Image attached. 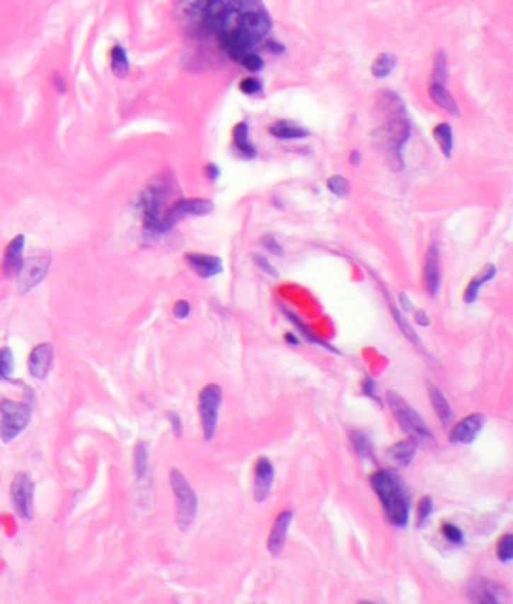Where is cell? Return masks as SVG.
<instances>
[{
  "label": "cell",
  "mask_w": 513,
  "mask_h": 604,
  "mask_svg": "<svg viewBox=\"0 0 513 604\" xmlns=\"http://www.w3.org/2000/svg\"><path fill=\"white\" fill-rule=\"evenodd\" d=\"M292 518H294V513L289 511V509H286V511L277 515L276 522H274L268 537V542H267L268 552L272 556H279L282 553L286 544V538H288V532L292 523Z\"/></svg>",
  "instance_id": "18"
},
{
  "label": "cell",
  "mask_w": 513,
  "mask_h": 604,
  "mask_svg": "<svg viewBox=\"0 0 513 604\" xmlns=\"http://www.w3.org/2000/svg\"><path fill=\"white\" fill-rule=\"evenodd\" d=\"M268 132L271 136L277 137V139H283V140H292V139H304L307 137L310 133L307 132L306 128L298 127L289 121H279L276 124H272Z\"/></svg>",
  "instance_id": "26"
},
{
  "label": "cell",
  "mask_w": 513,
  "mask_h": 604,
  "mask_svg": "<svg viewBox=\"0 0 513 604\" xmlns=\"http://www.w3.org/2000/svg\"><path fill=\"white\" fill-rule=\"evenodd\" d=\"M185 261L197 276L204 279H209L223 273V263L219 256L192 252L185 255Z\"/></svg>",
  "instance_id": "20"
},
{
  "label": "cell",
  "mask_w": 513,
  "mask_h": 604,
  "mask_svg": "<svg viewBox=\"0 0 513 604\" xmlns=\"http://www.w3.org/2000/svg\"><path fill=\"white\" fill-rule=\"evenodd\" d=\"M468 597L474 603L497 604L509 598L506 588L488 579H474L468 585Z\"/></svg>",
  "instance_id": "13"
},
{
  "label": "cell",
  "mask_w": 513,
  "mask_h": 604,
  "mask_svg": "<svg viewBox=\"0 0 513 604\" xmlns=\"http://www.w3.org/2000/svg\"><path fill=\"white\" fill-rule=\"evenodd\" d=\"M399 300H400V306H402V311H405V312H411V311H414V307H413V303L410 302V297L405 292H400L399 294Z\"/></svg>",
  "instance_id": "47"
},
{
  "label": "cell",
  "mask_w": 513,
  "mask_h": 604,
  "mask_svg": "<svg viewBox=\"0 0 513 604\" xmlns=\"http://www.w3.org/2000/svg\"><path fill=\"white\" fill-rule=\"evenodd\" d=\"M327 188L330 193L338 198H347L351 193L350 181L342 175H333L327 180Z\"/></svg>",
  "instance_id": "33"
},
{
  "label": "cell",
  "mask_w": 513,
  "mask_h": 604,
  "mask_svg": "<svg viewBox=\"0 0 513 604\" xmlns=\"http://www.w3.org/2000/svg\"><path fill=\"white\" fill-rule=\"evenodd\" d=\"M427 392H429V399L432 402V407L437 413L438 419L443 422L444 426H449L453 422V410L449 404V401L446 399L444 394L438 390L434 384L427 386Z\"/></svg>",
  "instance_id": "24"
},
{
  "label": "cell",
  "mask_w": 513,
  "mask_h": 604,
  "mask_svg": "<svg viewBox=\"0 0 513 604\" xmlns=\"http://www.w3.org/2000/svg\"><path fill=\"white\" fill-rule=\"evenodd\" d=\"M253 261H255V264L258 266V268L264 271L265 275H268V276H271V278H274V279H277V278H279V271L271 266V263L268 261V259H267L265 256L255 255V256H253Z\"/></svg>",
  "instance_id": "41"
},
{
  "label": "cell",
  "mask_w": 513,
  "mask_h": 604,
  "mask_svg": "<svg viewBox=\"0 0 513 604\" xmlns=\"http://www.w3.org/2000/svg\"><path fill=\"white\" fill-rule=\"evenodd\" d=\"M398 64V57L393 53H381L375 57V61L372 64V74L376 79H386L388 77L393 69L396 68Z\"/></svg>",
  "instance_id": "28"
},
{
  "label": "cell",
  "mask_w": 513,
  "mask_h": 604,
  "mask_svg": "<svg viewBox=\"0 0 513 604\" xmlns=\"http://www.w3.org/2000/svg\"><path fill=\"white\" fill-rule=\"evenodd\" d=\"M205 175L209 181H216L220 176V169L216 164H208L205 168Z\"/></svg>",
  "instance_id": "46"
},
{
  "label": "cell",
  "mask_w": 513,
  "mask_h": 604,
  "mask_svg": "<svg viewBox=\"0 0 513 604\" xmlns=\"http://www.w3.org/2000/svg\"><path fill=\"white\" fill-rule=\"evenodd\" d=\"M274 482V466L267 457H260L255 467V482H253V494L255 501L262 503L267 501Z\"/></svg>",
  "instance_id": "16"
},
{
  "label": "cell",
  "mask_w": 513,
  "mask_h": 604,
  "mask_svg": "<svg viewBox=\"0 0 513 604\" xmlns=\"http://www.w3.org/2000/svg\"><path fill=\"white\" fill-rule=\"evenodd\" d=\"M270 47H271V52H274V53H277V55H280V53H283L284 52V47L283 45H280V44H277V42H270Z\"/></svg>",
  "instance_id": "51"
},
{
  "label": "cell",
  "mask_w": 513,
  "mask_h": 604,
  "mask_svg": "<svg viewBox=\"0 0 513 604\" xmlns=\"http://www.w3.org/2000/svg\"><path fill=\"white\" fill-rule=\"evenodd\" d=\"M434 137L437 140V144H438L441 152H443L447 159H450L451 157V152H453V147H455V145H453L451 127L449 124H446V122L438 124L434 128Z\"/></svg>",
  "instance_id": "29"
},
{
  "label": "cell",
  "mask_w": 513,
  "mask_h": 604,
  "mask_svg": "<svg viewBox=\"0 0 513 604\" xmlns=\"http://www.w3.org/2000/svg\"><path fill=\"white\" fill-rule=\"evenodd\" d=\"M149 470V452L145 443H137L134 448V473L139 482L148 477Z\"/></svg>",
  "instance_id": "30"
},
{
  "label": "cell",
  "mask_w": 513,
  "mask_h": 604,
  "mask_svg": "<svg viewBox=\"0 0 513 604\" xmlns=\"http://www.w3.org/2000/svg\"><path fill=\"white\" fill-rule=\"evenodd\" d=\"M190 312H192V307H190V303L187 300H178L173 306V315L178 319H185L188 318Z\"/></svg>",
  "instance_id": "44"
},
{
  "label": "cell",
  "mask_w": 513,
  "mask_h": 604,
  "mask_svg": "<svg viewBox=\"0 0 513 604\" xmlns=\"http://www.w3.org/2000/svg\"><path fill=\"white\" fill-rule=\"evenodd\" d=\"M262 244H264V247L267 249V251L270 252V253H274V255H277V256H282L283 255V249H282V246L279 244V241L274 239V237H271V235H265L264 237V240H262Z\"/></svg>",
  "instance_id": "43"
},
{
  "label": "cell",
  "mask_w": 513,
  "mask_h": 604,
  "mask_svg": "<svg viewBox=\"0 0 513 604\" xmlns=\"http://www.w3.org/2000/svg\"><path fill=\"white\" fill-rule=\"evenodd\" d=\"M351 442L355 449V452L359 454L364 460H372L374 458V448L371 440L367 439V435L360 431L351 433Z\"/></svg>",
  "instance_id": "32"
},
{
  "label": "cell",
  "mask_w": 513,
  "mask_h": 604,
  "mask_svg": "<svg viewBox=\"0 0 513 604\" xmlns=\"http://www.w3.org/2000/svg\"><path fill=\"white\" fill-rule=\"evenodd\" d=\"M172 187L166 178H158L151 183L145 192L142 193L139 200V211L143 222V231L149 237H161L163 234V219L166 215V204L171 198Z\"/></svg>",
  "instance_id": "3"
},
{
  "label": "cell",
  "mask_w": 513,
  "mask_h": 604,
  "mask_svg": "<svg viewBox=\"0 0 513 604\" xmlns=\"http://www.w3.org/2000/svg\"><path fill=\"white\" fill-rule=\"evenodd\" d=\"M497 558L503 564H509L513 559V535L506 534L500 538L497 544Z\"/></svg>",
  "instance_id": "36"
},
{
  "label": "cell",
  "mask_w": 513,
  "mask_h": 604,
  "mask_svg": "<svg viewBox=\"0 0 513 604\" xmlns=\"http://www.w3.org/2000/svg\"><path fill=\"white\" fill-rule=\"evenodd\" d=\"M387 402L391 414L400 425V428L410 435V439L425 448H434L437 445L435 437L432 431L427 428L423 418L399 394L388 390Z\"/></svg>",
  "instance_id": "4"
},
{
  "label": "cell",
  "mask_w": 513,
  "mask_h": 604,
  "mask_svg": "<svg viewBox=\"0 0 513 604\" xmlns=\"http://www.w3.org/2000/svg\"><path fill=\"white\" fill-rule=\"evenodd\" d=\"M286 315H288V318L291 319V321L295 324V327L300 330V334L304 336V339L307 341V342H312V343H316V346H321V347H324V348H327L328 351H334V353H338V350L334 348V347H331L328 342H325V341H322L321 338H318L312 330H310L300 318H298L295 314H292V312H288L286 311Z\"/></svg>",
  "instance_id": "31"
},
{
  "label": "cell",
  "mask_w": 513,
  "mask_h": 604,
  "mask_svg": "<svg viewBox=\"0 0 513 604\" xmlns=\"http://www.w3.org/2000/svg\"><path fill=\"white\" fill-rule=\"evenodd\" d=\"M443 535L451 544H462L463 542L462 530L458 526L451 525V523H444L443 525Z\"/></svg>",
  "instance_id": "40"
},
{
  "label": "cell",
  "mask_w": 513,
  "mask_h": 604,
  "mask_svg": "<svg viewBox=\"0 0 513 604\" xmlns=\"http://www.w3.org/2000/svg\"><path fill=\"white\" fill-rule=\"evenodd\" d=\"M432 511H434V502H432V499L429 496H423L422 499H420V502H419V506H417V522H415V526L419 528V529L425 528L426 523H427L429 517L432 515Z\"/></svg>",
  "instance_id": "35"
},
{
  "label": "cell",
  "mask_w": 513,
  "mask_h": 604,
  "mask_svg": "<svg viewBox=\"0 0 513 604\" xmlns=\"http://www.w3.org/2000/svg\"><path fill=\"white\" fill-rule=\"evenodd\" d=\"M25 246H26V239L25 235H17L14 237L13 240L9 241V244L5 249V255H4V275L6 278H17L18 271L23 266V261H25Z\"/></svg>",
  "instance_id": "17"
},
{
  "label": "cell",
  "mask_w": 513,
  "mask_h": 604,
  "mask_svg": "<svg viewBox=\"0 0 513 604\" xmlns=\"http://www.w3.org/2000/svg\"><path fill=\"white\" fill-rule=\"evenodd\" d=\"M214 210V203L204 198H188L180 199L167 208L163 219V234L172 231L178 223L187 217L207 216Z\"/></svg>",
  "instance_id": "8"
},
{
  "label": "cell",
  "mask_w": 513,
  "mask_h": 604,
  "mask_svg": "<svg viewBox=\"0 0 513 604\" xmlns=\"http://www.w3.org/2000/svg\"><path fill=\"white\" fill-rule=\"evenodd\" d=\"M166 416H167V419H169V422H171L173 434L176 437H181L183 435V421H181L180 414H178L176 411L171 410V411H167Z\"/></svg>",
  "instance_id": "42"
},
{
  "label": "cell",
  "mask_w": 513,
  "mask_h": 604,
  "mask_svg": "<svg viewBox=\"0 0 513 604\" xmlns=\"http://www.w3.org/2000/svg\"><path fill=\"white\" fill-rule=\"evenodd\" d=\"M371 485L383 503L388 522L405 529L410 522V499L402 479L391 470H378L371 477Z\"/></svg>",
  "instance_id": "2"
},
{
  "label": "cell",
  "mask_w": 513,
  "mask_h": 604,
  "mask_svg": "<svg viewBox=\"0 0 513 604\" xmlns=\"http://www.w3.org/2000/svg\"><path fill=\"white\" fill-rule=\"evenodd\" d=\"M248 133H250V128H248L247 122L238 124L234 128V144H235L238 154H240L241 157L255 159L256 157V148L253 147L252 142H250Z\"/></svg>",
  "instance_id": "25"
},
{
  "label": "cell",
  "mask_w": 513,
  "mask_h": 604,
  "mask_svg": "<svg viewBox=\"0 0 513 604\" xmlns=\"http://www.w3.org/2000/svg\"><path fill=\"white\" fill-rule=\"evenodd\" d=\"M11 502L16 509L17 515L21 520L33 518V493H35V482L25 472H20L14 477L11 482Z\"/></svg>",
  "instance_id": "12"
},
{
  "label": "cell",
  "mask_w": 513,
  "mask_h": 604,
  "mask_svg": "<svg viewBox=\"0 0 513 604\" xmlns=\"http://www.w3.org/2000/svg\"><path fill=\"white\" fill-rule=\"evenodd\" d=\"M363 392H364L366 397H369L371 399H374L375 402H378V404L381 402L379 398H378V395H376V392H375V383H374L372 378H366V380H364V383H363Z\"/></svg>",
  "instance_id": "45"
},
{
  "label": "cell",
  "mask_w": 513,
  "mask_h": 604,
  "mask_svg": "<svg viewBox=\"0 0 513 604\" xmlns=\"http://www.w3.org/2000/svg\"><path fill=\"white\" fill-rule=\"evenodd\" d=\"M240 64H241L247 71H250V73H259V71H262V68H264V59H262L260 56H258L256 53L250 52V53H247V55L241 59Z\"/></svg>",
  "instance_id": "38"
},
{
  "label": "cell",
  "mask_w": 513,
  "mask_h": 604,
  "mask_svg": "<svg viewBox=\"0 0 513 604\" xmlns=\"http://www.w3.org/2000/svg\"><path fill=\"white\" fill-rule=\"evenodd\" d=\"M54 85L59 88V92H65V81L61 79V76L54 77Z\"/></svg>",
  "instance_id": "52"
},
{
  "label": "cell",
  "mask_w": 513,
  "mask_h": 604,
  "mask_svg": "<svg viewBox=\"0 0 513 604\" xmlns=\"http://www.w3.org/2000/svg\"><path fill=\"white\" fill-rule=\"evenodd\" d=\"M14 372V354L9 347L0 348V380H8Z\"/></svg>",
  "instance_id": "34"
},
{
  "label": "cell",
  "mask_w": 513,
  "mask_h": 604,
  "mask_svg": "<svg viewBox=\"0 0 513 604\" xmlns=\"http://www.w3.org/2000/svg\"><path fill=\"white\" fill-rule=\"evenodd\" d=\"M208 6L209 0H176L175 16L184 29L199 35L207 32Z\"/></svg>",
  "instance_id": "11"
},
{
  "label": "cell",
  "mask_w": 513,
  "mask_h": 604,
  "mask_svg": "<svg viewBox=\"0 0 513 604\" xmlns=\"http://www.w3.org/2000/svg\"><path fill=\"white\" fill-rule=\"evenodd\" d=\"M485 422H486L485 414L482 413L470 414V416L463 418L453 426L449 435V440L451 443H458V445L473 443L477 439V435H479L480 431L483 430Z\"/></svg>",
  "instance_id": "14"
},
{
  "label": "cell",
  "mask_w": 513,
  "mask_h": 604,
  "mask_svg": "<svg viewBox=\"0 0 513 604\" xmlns=\"http://www.w3.org/2000/svg\"><path fill=\"white\" fill-rule=\"evenodd\" d=\"M221 399L223 392L219 384H207L199 394V416L202 433H204V439L207 442H211L216 435Z\"/></svg>",
  "instance_id": "7"
},
{
  "label": "cell",
  "mask_w": 513,
  "mask_h": 604,
  "mask_svg": "<svg viewBox=\"0 0 513 604\" xmlns=\"http://www.w3.org/2000/svg\"><path fill=\"white\" fill-rule=\"evenodd\" d=\"M32 418V409L26 402L0 399V439L5 443L16 440L25 431Z\"/></svg>",
  "instance_id": "6"
},
{
  "label": "cell",
  "mask_w": 513,
  "mask_h": 604,
  "mask_svg": "<svg viewBox=\"0 0 513 604\" xmlns=\"http://www.w3.org/2000/svg\"><path fill=\"white\" fill-rule=\"evenodd\" d=\"M52 264V256L47 252H33L30 256L25 258L23 266L18 271V291L21 294L30 292L35 287L45 279L47 273L50 270Z\"/></svg>",
  "instance_id": "9"
},
{
  "label": "cell",
  "mask_w": 513,
  "mask_h": 604,
  "mask_svg": "<svg viewBox=\"0 0 513 604\" xmlns=\"http://www.w3.org/2000/svg\"><path fill=\"white\" fill-rule=\"evenodd\" d=\"M205 28L228 56L240 62L268 37L272 21L260 0H209Z\"/></svg>",
  "instance_id": "1"
},
{
  "label": "cell",
  "mask_w": 513,
  "mask_h": 604,
  "mask_svg": "<svg viewBox=\"0 0 513 604\" xmlns=\"http://www.w3.org/2000/svg\"><path fill=\"white\" fill-rule=\"evenodd\" d=\"M495 275H497V268H495L492 264H486V266L483 267V270L480 271V273L477 275V276H474V278L470 280V283L467 285V288H465V292H463V302H465V303H468V304L474 303V302L477 300V297H479L480 288L485 285V283L491 282V280L495 278Z\"/></svg>",
  "instance_id": "22"
},
{
  "label": "cell",
  "mask_w": 513,
  "mask_h": 604,
  "mask_svg": "<svg viewBox=\"0 0 513 604\" xmlns=\"http://www.w3.org/2000/svg\"><path fill=\"white\" fill-rule=\"evenodd\" d=\"M423 282L427 295L435 297L439 291V283H441V275H439V251L437 244L429 246L426 252L425 259V268H423Z\"/></svg>",
  "instance_id": "19"
},
{
  "label": "cell",
  "mask_w": 513,
  "mask_h": 604,
  "mask_svg": "<svg viewBox=\"0 0 513 604\" xmlns=\"http://www.w3.org/2000/svg\"><path fill=\"white\" fill-rule=\"evenodd\" d=\"M415 451H417V443L408 437V439L391 445L387 449V457L399 467H408L413 463Z\"/></svg>",
  "instance_id": "21"
},
{
  "label": "cell",
  "mask_w": 513,
  "mask_h": 604,
  "mask_svg": "<svg viewBox=\"0 0 513 604\" xmlns=\"http://www.w3.org/2000/svg\"><path fill=\"white\" fill-rule=\"evenodd\" d=\"M171 489L175 496L176 505V523L183 532L188 530L195 523L197 515V496L187 478L178 469H172L169 473Z\"/></svg>",
  "instance_id": "5"
},
{
  "label": "cell",
  "mask_w": 513,
  "mask_h": 604,
  "mask_svg": "<svg viewBox=\"0 0 513 604\" xmlns=\"http://www.w3.org/2000/svg\"><path fill=\"white\" fill-rule=\"evenodd\" d=\"M415 321H417V324L422 326V327H427L429 323H431V321H429V317L426 315V312L423 309L415 311Z\"/></svg>",
  "instance_id": "48"
},
{
  "label": "cell",
  "mask_w": 513,
  "mask_h": 604,
  "mask_svg": "<svg viewBox=\"0 0 513 604\" xmlns=\"http://www.w3.org/2000/svg\"><path fill=\"white\" fill-rule=\"evenodd\" d=\"M54 358V350L52 343H40L30 351V356L28 360L29 372L33 378L37 380H45L52 371Z\"/></svg>",
  "instance_id": "15"
},
{
  "label": "cell",
  "mask_w": 513,
  "mask_h": 604,
  "mask_svg": "<svg viewBox=\"0 0 513 604\" xmlns=\"http://www.w3.org/2000/svg\"><path fill=\"white\" fill-rule=\"evenodd\" d=\"M284 341L288 342V343H291V346H298V343H300V339H298L295 335H292V334H286L284 335Z\"/></svg>",
  "instance_id": "50"
},
{
  "label": "cell",
  "mask_w": 513,
  "mask_h": 604,
  "mask_svg": "<svg viewBox=\"0 0 513 604\" xmlns=\"http://www.w3.org/2000/svg\"><path fill=\"white\" fill-rule=\"evenodd\" d=\"M110 67L113 74L119 79H124L129 73V61L127 50L122 45H115L110 50Z\"/></svg>",
  "instance_id": "27"
},
{
  "label": "cell",
  "mask_w": 513,
  "mask_h": 604,
  "mask_svg": "<svg viewBox=\"0 0 513 604\" xmlns=\"http://www.w3.org/2000/svg\"><path fill=\"white\" fill-rule=\"evenodd\" d=\"M447 77H449V68H447L446 53L438 52L435 57V65H434V83L446 85Z\"/></svg>",
  "instance_id": "37"
},
{
  "label": "cell",
  "mask_w": 513,
  "mask_h": 604,
  "mask_svg": "<svg viewBox=\"0 0 513 604\" xmlns=\"http://www.w3.org/2000/svg\"><path fill=\"white\" fill-rule=\"evenodd\" d=\"M410 136L411 125L407 118H403V115L390 118L375 132L376 144L390 154H398L402 147L407 144Z\"/></svg>",
  "instance_id": "10"
},
{
  "label": "cell",
  "mask_w": 513,
  "mask_h": 604,
  "mask_svg": "<svg viewBox=\"0 0 513 604\" xmlns=\"http://www.w3.org/2000/svg\"><path fill=\"white\" fill-rule=\"evenodd\" d=\"M240 89L244 96H259L262 92V81L256 77H246L240 83Z\"/></svg>",
  "instance_id": "39"
},
{
  "label": "cell",
  "mask_w": 513,
  "mask_h": 604,
  "mask_svg": "<svg viewBox=\"0 0 513 604\" xmlns=\"http://www.w3.org/2000/svg\"><path fill=\"white\" fill-rule=\"evenodd\" d=\"M350 161H351L352 166H359L360 161H362V154L359 151H352L351 152V157H350Z\"/></svg>",
  "instance_id": "49"
},
{
  "label": "cell",
  "mask_w": 513,
  "mask_h": 604,
  "mask_svg": "<svg viewBox=\"0 0 513 604\" xmlns=\"http://www.w3.org/2000/svg\"><path fill=\"white\" fill-rule=\"evenodd\" d=\"M429 96H431L432 101L438 106V108L446 110L449 115H453V116L461 115L456 100L453 98V96L444 85H439V83L432 81V85L429 86Z\"/></svg>",
  "instance_id": "23"
}]
</instances>
